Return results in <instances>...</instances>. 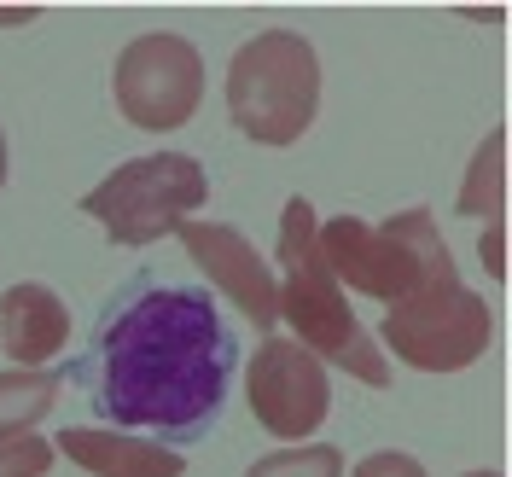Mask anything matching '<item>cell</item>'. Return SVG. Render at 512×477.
<instances>
[{"instance_id":"cell-20","label":"cell","mask_w":512,"mask_h":477,"mask_svg":"<svg viewBox=\"0 0 512 477\" xmlns=\"http://www.w3.org/2000/svg\"><path fill=\"white\" fill-rule=\"evenodd\" d=\"M466 477H501V472H466Z\"/></svg>"},{"instance_id":"cell-7","label":"cell","mask_w":512,"mask_h":477,"mask_svg":"<svg viewBox=\"0 0 512 477\" xmlns=\"http://www.w3.org/2000/svg\"><path fill=\"white\" fill-rule=\"evenodd\" d=\"M111 88L134 128L169 134V128L192 123V111L204 99V59L187 35H134L117 53Z\"/></svg>"},{"instance_id":"cell-16","label":"cell","mask_w":512,"mask_h":477,"mask_svg":"<svg viewBox=\"0 0 512 477\" xmlns=\"http://www.w3.org/2000/svg\"><path fill=\"white\" fill-rule=\"evenodd\" d=\"M355 477H425V466H419L414 454H367L355 466Z\"/></svg>"},{"instance_id":"cell-12","label":"cell","mask_w":512,"mask_h":477,"mask_svg":"<svg viewBox=\"0 0 512 477\" xmlns=\"http://www.w3.org/2000/svg\"><path fill=\"white\" fill-rule=\"evenodd\" d=\"M64 390V373L59 367H12V373H0V431H30L35 419L53 414V402H59Z\"/></svg>"},{"instance_id":"cell-17","label":"cell","mask_w":512,"mask_h":477,"mask_svg":"<svg viewBox=\"0 0 512 477\" xmlns=\"http://www.w3.org/2000/svg\"><path fill=\"white\" fill-rule=\"evenodd\" d=\"M478 251H483V268L501 280V274H507V262H501V222H489V233L478 239Z\"/></svg>"},{"instance_id":"cell-11","label":"cell","mask_w":512,"mask_h":477,"mask_svg":"<svg viewBox=\"0 0 512 477\" xmlns=\"http://www.w3.org/2000/svg\"><path fill=\"white\" fill-rule=\"evenodd\" d=\"M53 454H70L76 466H88L94 477H181L187 460L175 448L158 443H134L123 431H94V425H70Z\"/></svg>"},{"instance_id":"cell-1","label":"cell","mask_w":512,"mask_h":477,"mask_svg":"<svg viewBox=\"0 0 512 477\" xmlns=\"http://www.w3.org/2000/svg\"><path fill=\"white\" fill-rule=\"evenodd\" d=\"M233 367L239 338L216 315V297L140 274L99 309L88 355L70 367V379L88 390L111 431H146L181 448L216 431Z\"/></svg>"},{"instance_id":"cell-10","label":"cell","mask_w":512,"mask_h":477,"mask_svg":"<svg viewBox=\"0 0 512 477\" xmlns=\"http://www.w3.org/2000/svg\"><path fill=\"white\" fill-rule=\"evenodd\" d=\"M64 338H70V309L59 303V291L24 280L0 297V344L24 373L47 367L64 350Z\"/></svg>"},{"instance_id":"cell-3","label":"cell","mask_w":512,"mask_h":477,"mask_svg":"<svg viewBox=\"0 0 512 477\" xmlns=\"http://www.w3.org/2000/svg\"><path fill=\"white\" fill-rule=\"evenodd\" d=\"M227 111L256 146L303 140L320 111V59L297 30L251 35L227 64Z\"/></svg>"},{"instance_id":"cell-4","label":"cell","mask_w":512,"mask_h":477,"mask_svg":"<svg viewBox=\"0 0 512 477\" xmlns=\"http://www.w3.org/2000/svg\"><path fill=\"white\" fill-rule=\"evenodd\" d=\"M489 338H495V315L478 291L460 286V268L448 251L431 256L419 286L384 315V344L419 373H460L489 350Z\"/></svg>"},{"instance_id":"cell-14","label":"cell","mask_w":512,"mask_h":477,"mask_svg":"<svg viewBox=\"0 0 512 477\" xmlns=\"http://www.w3.org/2000/svg\"><path fill=\"white\" fill-rule=\"evenodd\" d=\"M245 477H344V454L332 443H315V448H280L268 460H256Z\"/></svg>"},{"instance_id":"cell-18","label":"cell","mask_w":512,"mask_h":477,"mask_svg":"<svg viewBox=\"0 0 512 477\" xmlns=\"http://www.w3.org/2000/svg\"><path fill=\"white\" fill-rule=\"evenodd\" d=\"M24 18H35L30 6H24V12H18V6H0V24H24Z\"/></svg>"},{"instance_id":"cell-6","label":"cell","mask_w":512,"mask_h":477,"mask_svg":"<svg viewBox=\"0 0 512 477\" xmlns=\"http://www.w3.org/2000/svg\"><path fill=\"white\" fill-rule=\"evenodd\" d=\"M210 198V181L198 158L187 152H146V158H128L123 169H111L88 198H82V216H94L117 245H152L169 227H181Z\"/></svg>"},{"instance_id":"cell-2","label":"cell","mask_w":512,"mask_h":477,"mask_svg":"<svg viewBox=\"0 0 512 477\" xmlns=\"http://www.w3.org/2000/svg\"><path fill=\"white\" fill-rule=\"evenodd\" d=\"M315 204L309 198H286V210H280V320H291V332H297V344L315 355H326L332 367H344L355 373L361 384H390V361L379 355V344L361 332V320L350 315V303H344V286L326 274V262H320V245H315Z\"/></svg>"},{"instance_id":"cell-9","label":"cell","mask_w":512,"mask_h":477,"mask_svg":"<svg viewBox=\"0 0 512 477\" xmlns=\"http://www.w3.org/2000/svg\"><path fill=\"white\" fill-rule=\"evenodd\" d=\"M181 233V245H187V256L204 268V280L216 291H227L233 297V309L245 320H256L262 332L280 320V286H274V268L256 256V245L239 233V227L227 222H181L175 227Z\"/></svg>"},{"instance_id":"cell-13","label":"cell","mask_w":512,"mask_h":477,"mask_svg":"<svg viewBox=\"0 0 512 477\" xmlns=\"http://www.w3.org/2000/svg\"><path fill=\"white\" fill-rule=\"evenodd\" d=\"M501 210H507V128H489V140L466 169V187H460V216L501 222Z\"/></svg>"},{"instance_id":"cell-8","label":"cell","mask_w":512,"mask_h":477,"mask_svg":"<svg viewBox=\"0 0 512 477\" xmlns=\"http://www.w3.org/2000/svg\"><path fill=\"white\" fill-rule=\"evenodd\" d=\"M245 390H251L256 425L274 431V437H286V443L320 431V419L332 414L326 367H320L297 338H268V344L251 355V379H245Z\"/></svg>"},{"instance_id":"cell-5","label":"cell","mask_w":512,"mask_h":477,"mask_svg":"<svg viewBox=\"0 0 512 477\" xmlns=\"http://www.w3.org/2000/svg\"><path fill=\"white\" fill-rule=\"evenodd\" d=\"M315 245L338 286L379 297V303H402L419 286V274L431 268V256L448 251L431 210H402L384 227L361 222V216H332L315 227Z\"/></svg>"},{"instance_id":"cell-19","label":"cell","mask_w":512,"mask_h":477,"mask_svg":"<svg viewBox=\"0 0 512 477\" xmlns=\"http://www.w3.org/2000/svg\"><path fill=\"white\" fill-rule=\"evenodd\" d=\"M0 187H6V134H0Z\"/></svg>"},{"instance_id":"cell-15","label":"cell","mask_w":512,"mask_h":477,"mask_svg":"<svg viewBox=\"0 0 512 477\" xmlns=\"http://www.w3.org/2000/svg\"><path fill=\"white\" fill-rule=\"evenodd\" d=\"M53 460V443H41L35 431H0V477H47Z\"/></svg>"}]
</instances>
